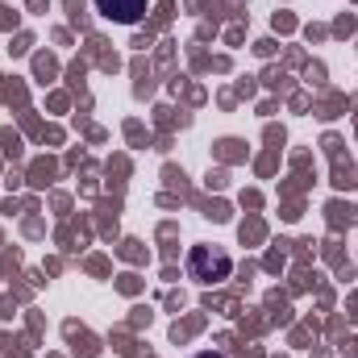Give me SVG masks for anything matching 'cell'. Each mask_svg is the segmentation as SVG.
Returning a JSON list of instances; mask_svg holds the SVG:
<instances>
[{"mask_svg":"<svg viewBox=\"0 0 358 358\" xmlns=\"http://www.w3.org/2000/svg\"><path fill=\"white\" fill-rule=\"evenodd\" d=\"M229 271H234V259L225 246H192L187 250V275L196 283H221V279H229Z\"/></svg>","mask_w":358,"mask_h":358,"instance_id":"1","label":"cell"},{"mask_svg":"<svg viewBox=\"0 0 358 358\" xmlns=\"http://www.w3.org/2000/svg\"><path fill=\"white\" fill-rule=\"evenodd\" d=\"M96 13L117 25H138L146 17V0H96Z\"/></svg>","mask_w":358,"mask_h":358,"instance_id":"2","label":"cell"},{"mask_svg":"<svg viewBox=\"0 0 358 358\" xmlns=\"http://www.w3.org/2000/svg\"><path fill=\"white\" fill-rule=\"evenodd\" d=\"M196 358H225V355H213V350H204V355H196Z\"/></svg>","mask_w":358,"mask_h":358,"instance_id":"3","label":"cell"}]
</instances>
